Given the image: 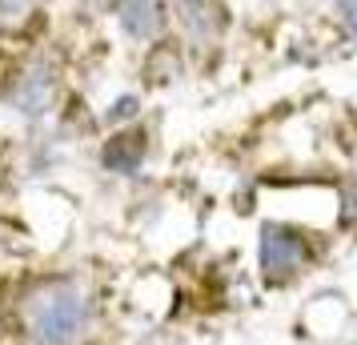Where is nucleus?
Returning <instances> with one entry per match:
<instances>
[{
    "mask_svg": "<svg viewBox=\"0 0 357 345\" xmlns=\"http://www.w3.org/2000/svg\"><path fill=\"white\" fill-rule=\"evenodd\" d=\"M141 153H145V141L137 137V132H121V137H113L109 145H105V153H100V161L109 164L113 173H129V169H137V161H141Z\"/></svg>",
    "mask_w": 357,
    "mask_h": 345,
    "instance_id": "39448f33",
    "label": "nucleus"
},
{
    "mask_svg": "<svg viewBox=\"0 0 357 345\" xmlns=\"http://www.w3.org/2000/svg\"><path fill=\"white\" fill-rule=\"evenodd\" d=\"M121 29L137 40H149V36H157L161 29V8H157V0H125L121 4Z\"/></svg>",
    "mask_w": 357,
    "mask_h": 345,
    "instance_id": "20e7f679",
    "label": "nucleus"
},
{
    "mask_svg": "<svg viewBox=\"0 0 357 345\" xmlns=\"http://www.w3.org/2000/svg\"><path fill=\"white\" fill-rule=\"evenodd\" d=\"M33 8V0H0V17L4 20H17Z\"/></svg>",
    "mask_w": 357,
    "mask_h": 345,
    "instance_id": "423d86ee",
    "label": "nucleus"
},
{
    "mask_svg": "<svg viewBox=\"0 0 357 345\" xmlns=\"http://www.w3.org/2000/svg\"><path fill=\"white\" fill-rule=\"evenodd\" d=\"M349 20H354V29H357V4H349Z\"/></svg>",
    "mask_w": 357,
    "mask_h": 345,
    "instance_id": "0eeeda50",
    "label": "nucleus"
},
{
    "mask_svg": "<svg viewBox=\"0 0 357 345\" xmlns=\"http://www.w3.org/2000/svg\"><path fill=\"white\" fill-rule=\"evenodd\" d=\"M52 93H56V77H52V68L33 65V68H29V72L17 81V89L8 93V100H13V109H17V113L40 116V113L52 105Z\"/></svg>",
    "mask_w": 357,
    "mask_h": 345,
    "instance_id": "f03ea898",
    "label": "nucleus"
},
{
    "mask_svg": "<svg viewBox=\"0 0 357 345\" xmlns=\"http://www.w3.org/2000/svg\"><path fill=\"white\" fill-rule=\"evenodd\" d=\"M297 261H301V241L293 237V233L285 229H265V237H261V265H265V273L269 277H285L289 269H297Z\"/></svg>",
    "mask_w": 357,
    "mask_h": 345,
    "instance_id": "7ed1b4c3",
    "label": "nucleus"
},
{
    "mask_svg": "<svg viewBox=\"0 0 357 345\" xmlns=\"http://www.w3.org/2000/svg\"><path fill=\"white\" fill-rule=\"evenodd\" d=\"M24 321H29V337L36 345H77L89 321V305L84 297L65 285V281H49L24 301Z\"/></svg>",
    "mask_w": 357,
    "mask_h": 345,
    "instance_id": "f257e3e1",
    "label": "nucleus"
}]
</instances>
